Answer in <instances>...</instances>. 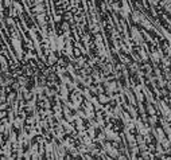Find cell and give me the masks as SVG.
I'll return each instance as SVG.
<instances>
[{"label": "cell", "mask_w": 171, "mask_h": 160, "mask_svg": "<svg viewBox=\"0 0 171 160\" xmlns=\"http://www.w3.org/2000/svg\"><path fill=\"white\" fill-rule=\"evenodd\" d=\"M0 10H1V8H0Z\"/></svg>", "instance_id": "6da1fadb"}]
</instances>
